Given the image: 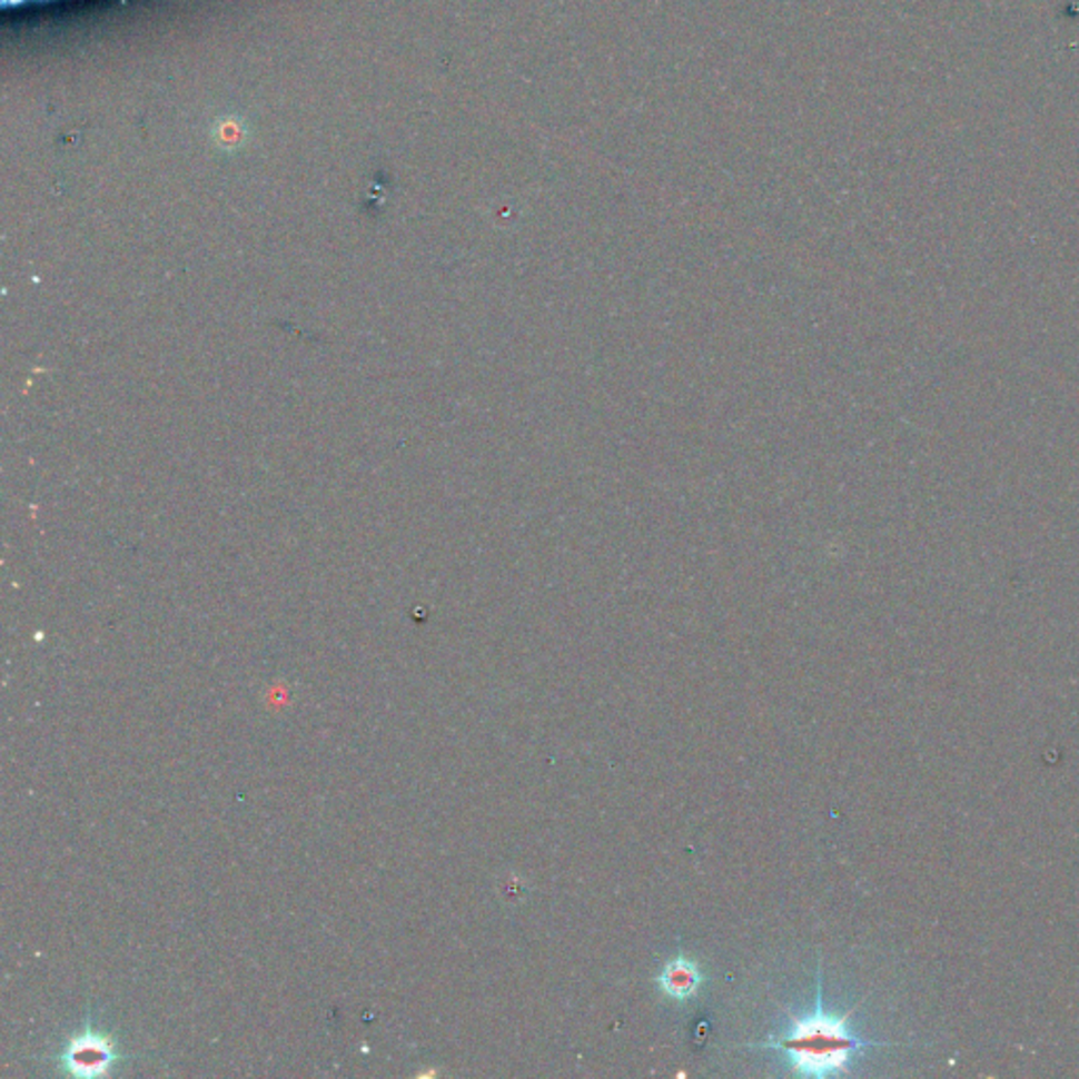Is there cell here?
Returning <instances> with one entry per match:
<instances>
[{
    "instance_id": "3",
    "label": "cell",
    "mask_w": 1079,
    "mask_h": 1079,
    "mask_svg": "<svg viewBox=\"0 0 1079 1079\" xmlns=\"http://www.w3.org/2000/svg\"><path fill=\"white\" fill-rule=\"evenodd\" d=\"M659 984L662 993H666L673 1000H690L696 996L702 982L700 968L694 961L685 958H675L669 961L659 974Z\"/></svg>"
},
{
    "instance_id": "2",
    "label": "cell",
    "mask_w": 1079,
    "mask_h": 1079,
    "mask_svg": "<svg viewBox=\"0 0 1079 1079\" xmlns=\"http://www.w3.org/2000/svg\"><path fill=\"white\" fill-rule=\"evenodd\" d=\"M117 1060V1050L106 1036L96 1031L93 1027H85V1031L77 1038H72L70 1043L61 1052L60 1065L66 1069V1073L77 1076V1078H96L106 1076L108 1069Z\"/></svg>"
},
{
    "instance_id": "1",
    "label": "cell",
    "mask_w": 1079,
    "mask_h": 1079,
    "mask_svg": "<svg viewBox=\"0 0 1079 1079\" xmlns=\"http://www.w3.org/2000/svg\"><path fill=\"white\" fill-rule=\"evenodd\" d=\"M850 1012L845 1017H833L822 1008V980L819 977V993L814 1012L805 1019L791 1017V1027L774 1040L753 1043V1048L780 1050L791 1057V1071L795 1076H838L850 1069V1060L867 1048L881 1046L875 1041L859 1038L848 1027Z\"/></svg>"
}]
</instances>
